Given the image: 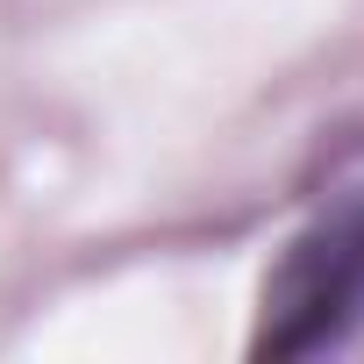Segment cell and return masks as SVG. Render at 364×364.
Returning <instances> with one entry per match:
<instances>
[{
	"mask_svg": "<svg viewBox=\"0 0 364 364\" xmlns=\"http://www.w3.org/2000/svg\"><path fill=\"white\" fill-rule=\"evenodd\" d=\"M357 328H364V186H350L307 229H293V243L264 272L250 350L293 364L343 350Z\"/></svg>",
	"mask_w": 364,
	"mask_h": 364,
	"instance_id": "cell-1",
	"label": "cell"
}]
</instances>
